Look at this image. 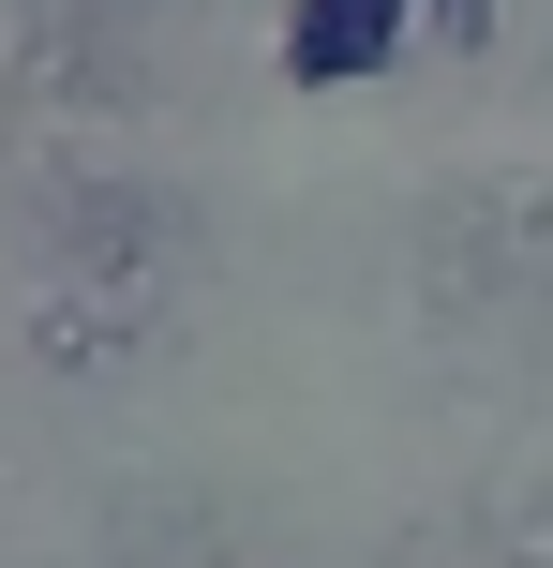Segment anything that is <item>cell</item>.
<instances>
[{
	"label": "cell",
	"instance_id": "obj_1",
	"mask_svg": "<svg viewBox=\"0 0 553 568\" xmlns=\"http://www.w3.org/2000/svg\"><path fill=\"white\" fill-rule=\"evenodd\" d=\"M419 16H434V0H299V16H285V75L299 90H345V75H375V60H404Z\"/></svg>",
	"mask_w": 553,
	"mask_h": 568
},
{
	"label": "cell",
	"instance_id": "obj_2",
	"mask_svg": "<svg viewBox=\"0 0 553 568\" xmlns=\"http://www.w3.org/2000/svg\"><path fill=\"white\" fill-rule=\"evenodd\" d=\"M434 45H494V0H434Z\"/></svg>",
	"mask_w": 553,
	"mask_h": 568
}]
</instances>
